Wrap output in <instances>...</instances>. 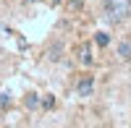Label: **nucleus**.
Masks as SVG:
<instances>
[{
    "instance_id": "20e7f679",
    "label": "nucleus",
    "mask_w": 131,
    "mask_h": 128,
    "mask_svg": "<svg viewBox=\"0 0 131 128\" xmlns=\"http://www.w3.org/2000/svg\"><path fill=\"white\" fill-rule=\"evenodd\" d=\"M94 42H97V47H107V45H110V34L97 31V34H94Z\"/></svg>"
},
{
    "instance_id": "6e6552de",
    "label": "nucleus",
    "mask_w": 131,
    "mask_h": 128,
    "mask_svg": "<svg viewBox=\"0 0 131 128\" xmlns=\"http://www.w3.org/2000/svg\"><path fill=\"white\" fill-rule=\"evenodd\" d=\"M42 107H45V110H52V107H55V99H52L50 94H47V97L42 99Z\"/></svg>"
},
{
    "instance_id": "39448f33",
    "label": "nucleus",
    "mask_w": 131,
    "mask_h": 128,
    "mask_svg": "<svg viewBox=\"0 0 131 128\" xmlns=\"http://www.w3.org/2000/svg\"><path fill=\"white\" fill-rule=\"evenodd\" d=\"M26 107L29 110H37L39 107V97H37V94H29V97H26Z\"/></svg>"
},
{
    "instance_id": "9d476101",
    "label": "nucleus",
    "mask_w": 131,
    "mask_h": 128,
    "mask_svg": "<svg viewBox=\"0 0 131 128\" xmlns=\"http://www.w3.org/2000/svg\"><path fill=\"white\" fill-rule=\"evenodd\" d=\"M76 3H81V0H73V5H76Z\"/></svg>"
},
{
    "instance_id": "f03ea898",
    "label": "nucleus",
    "mask_w": 131,
    "mask_h": 128,
    "mask_svg": "<svg viewBox=\"0 0 131 128\" xmlns=\"http://www.w3.org/2000/svg\"><path fill=\"white\" fill-rule=\"evenodd\" d=\"M92 92H94V79L92 76H84L76 84V97H92Z\"/></svg>"
},
{
    "instance_id": "1a4fd4ad",
    "label": "nucleus",
    "mask_w": 131,
    "mask_h": 128,
    "mask_svg": "<svg viewBox=\"0 0 131 128\" xmlns=\"http://www.w3.org/2000/svg\"><path fill=\"white\" fill-rule=\"evenodd\" d=\"M58 3H63V0H52V5H58Z\"/></svg>"
},
{
    "instance_id": "f257e3e1",
    "label": "nucleus",
    "mask_w": 131,
    "mask_h": 128,
    "mask_svg": "<svg viewBox=\"0 0 131 128\" xmlns=\"http://www.w3.org/2000/svg\"><path fill=\"white\" fill-rule=\"evenodd\" d=\"M131 13V0H102V16L110 24H121Z\"/></svg>"
},
{
    "instance_id": "7ed1b4c3",
    "label": "nucleus",
    "mask_w": 131,
    "mask_h": 128,
    "mask_svg": "<svg viewBox=\"0 0 131 128\" xmlns=\"http://www.w3.org/2000/svg\"><path fill=\"white\" fill-rule=\"evenodd\" d=\"M118 58L131 60V42H121V45H118Z\"/></svg>"
},
{
    "instance_id": "9b49d317",
    "label": "nucleus",
    "mask_w": 131,
    "mask_h": 128,
    "mask_svg": "<svg viewBox=\"0 0 131 128\" xmlns=\"http://www.w3.org/2000/svg\"><path fill=\"white\" fill-rule=\"evenodd\" d=\"M128 94H131V84H128Z\"/></svg>"
},
{
    "instance_id": "0eeeda50",
    "label": "nucleus",
    "mask_w": 131,
    "mask_h": 128,
    "mask_svg": "<svg viewBox=\"0 0 131 128\" xmlns=\"http://www.w3.org/2000/svg\"><path fill=\"white\" fill-rule=\"evenodd\" d=\"M81 63H84V66H92V52H89V47L81 50Z\"/></svg>"
},
{
    "instance_id": "423d86ee",
    "label": "nucleus",
    "mask_w": 131,
    "mask_h": 128,
    "mask_svg": "<svg viewBox=\"0 0 131 128\" xmlns=\"http://www.w3.org/2000/svg\"><path fill=\"white\" fill-rule=\"evenodd\" d=\"M10 102H13V99H10V94H0V110H8Z\"/></svg>"
}]
</instances>
